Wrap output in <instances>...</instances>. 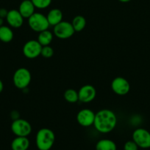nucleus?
I'll use <instances>...</instances> for the list:
<instances>
[{
    "mask_svg": "<svg viewBox=\"0 0 150 150\" xmlns=\"http://www.w3.org/2000/svg\"><path fill=\"white\" fill-rule=\"evenodd\" d=\"M117 117L110 109H101L96 113L94 126L101 133H108L113 131L117 125Z\"/></svg>",
    "mask_w": 150,
    "mask_h": 150,
    "instance_id": "nucleus-1",
    "label": "nucleus"
},
{
    "mask_svg": "<svg viewBox=\"0 0 150 150\" xmlns=\"http://www.w3.org/2000/svg\"><path fill=\"white\" fill-rule=\"evenodd\" d=\"M55 142L54 133L49 128L44 127L37 132L35 144L38 150H50Z\"/></svg>",
    "mask_w": 150,
    "mask_h": 150,
    "instance_id": "nucleus-2",
    "label": "nucleus"
},
{
    "mask_svg": "<svg viewBox=\"0 0 150 150\" xmlns=\"http://www.w3.org/2000/svg\"><path fill=\"white\" fill-rule=\"evenodd\" d=\"M32 81L30 71L25 67H20L15 71L13 76V82L17 89H26Z\"/></svg>",
    "mask_w": 150,
    "mask_h": 150,
    "instance_id": "nucleus-3",
    "label": "nucleus"
},
{
    "mask_svg": "<svg viewBox=\"0 0 150 150\" xmlns=\"http://www.w3.org/2000/svg\"><path fill=\"white\" fill-rule=\"evenodd\" d=\"M28 24L32 31L38 33L49 29L50 26L46 16L41 13H34L28 18Z\"/></svg>",
    "mask_w": 150,
    "mask_h": 150,
    "instance_id": "nucleus-4",
    "label": "nucleus"
},
{
    "mask_svg": "<svg viewBox=\"0 0 150 150\" xmlns=\"http://www.w3.org/2000/svg\"><path fill=\"white\" fill-rule=\"evenodd\" d=\"M10 128L16 136L27 137L32 133V125L27 120L24 119L19 118L13 120Z\"/></svg>",
    "mask_w": 150,
    "mask_h": 150,
    "instance_id": "nucleus-5",
    "label": "nucleus"
},
{
    "mask_svg": "<svg viewBox=\"0 0 150 150\" xmlns=\"http://www.w3.org/2000/svg\"><path fill=\"white\" fill-rule=\"evenodd\" d=\"M53 34L56 38L61 40L69 39L75 33L71 23L66 21H62L57 25L53 26Z\"/></svg>",
    "mask_w": 150,
    "mask_h": 150,
    "instance_id": "nucleus-6",
    "label": "nucleus"
},
{
    "mask_svg": "<svg viewBox=\"0 0 150 150\" xmlns=\"http://www.w3.org/2000/svg\"><path fill=\"white\" fill-rule=\"evenodd\" d=\"M132 139L141 149L150 148V132L149 130L142 127L135 129L132 133Z\"/></svg>",
    "mask_w": 150,
    "mask_h": 150,
    "instance_id": "nucleus-7",
    "label": "nucleus"
},
{
    "mask_svg": "<svg viewBox=\"0 0 150 150\" xmlns=\"http://www.w3.org/2000/svg\"><path fill=\"white\" fill-rule=\"evenodd\" d=\"M42 45L37 40H30L25 42L22 48V52L26 58L33 59L41 56Z\"/></svg>",
    "mask_w": 150,
    "mask_h": 150,
    "instance_id": "nucleus-8",
    "label": "nucleus"
},
{
    "mask_svg": "<svg viewBox=\"0 0 150 150\" xmlns=\"http://www.w3.org/2000/svg\"><path fill=\"white\" fill-rule=\"evenodd\" d=\"M111 89L116 95L124 96L127 95L130 91V84L126 79L119 76L112 81Z\"/></svg>",
    "mask_w": 150,
    "mask_h": 150,
    "instance_id": "nucleus-9",
    "label": "nucleus"
},
{
    "mask_svg": "<svg viewBox=\"0 0 150 150\" xmlns=\"http://www.w3.org/2000/svg\"><path fill=\"white\" fill-rule=\"evenodd\" d=\"M95 114L94 111L89 108H83L76 114V121L78 124L84 127H88L94 125Z\"/></svg>",
    "mask_w": 150,
    "mask_h": 150,
    "instance_id": "nucleus-10",
    "label": "nucleus"
},
{
    "mask_svg": "<svg viewBox=\"0 0 150 150\" xmlns=\"http://www.w3.org/2000/svg\"><path fill=\"white\" fill-rule=\"evenodd\" d=\"M96 96V90L92 85L86 84L81 86L78 91L79 101L84 103H88L95 99Z\"/></svg>",
    "mask_w": 150,
    "mask_h": 150,
    "instance_id": "nucleus-11",
    "label": "nucleus"
},
{
    "mask_svg": "<svg viewBox=\"0 0 150 150\" xmlns=\"http://www.w3.org/2000/svg\"><path fill=\"white\" fill-rule=\"evenodd\" d=\"M24 18L21 15L18 10H10L7 13L6 16V21L8 23L9 26L14 29H19L21 27L24 23Z\"/></svg>",
    "mask_w": 150,
    "mask_h": 150,
    "instance_id": "nucleus-12",
    "label": "nucleus"
},
{
    "mask_svg": "<svg viewBox=\"0 0 150 150\" xmlns=\"http://www.w3.org/2000/svg\"><path fill=\"white\" fill-rule=\"evenodd\" d=\"M35 7L31 0H23L20 3L19 11L24 18H29L35 12Z\"/></svg>",
    "mask_w": 150,
    "mask_h": 150,
    "instance_id": "nucleus-13",
    "label": "nucleus"
},
{
    "mask_svg": "<svg viewBox=\"0 0 150 150\" xmlns=\"http://www.w3.org/2000/svg\"><path fill=\"white\" fill-rule=\"evenodd\" d=\"M30 142L27 137L16 136L11 142L12 150H27L29 149Z\"/></svg>",
    "mask_w": 150,
    "mask_h": 150,
    "instance_id": "nucleus-14",
    "label": "nucleus"
},
{
    "mask_svg": "<svg viewBox=\"0 0 150 150\" xmlns=\"http://www.w3.org/2000/svg\"><path fill=\"white\" fill-rule=\"evenodd\" d=\"M63 15L61 10L60 9L54 8L51 9V10L49 11V13L46 15V18L48 20L50 26H54L61 22L63 20Z\"/></svg>",
    "mask_w": 150,
    "mask_h": 150,
    "instance_id": "nucleus-15",
    "label": "nucleus"
},
{
    "mask_svg": "<svg viewBox=\"0 0 150 150\" xmlns=\"http://www.w3.org/2000/svg\"><path fill=\"white\" fill-rule=\"evenodd\" d=\"M53 38H54L53 32H51L49 29H46L38 33L37 40L42 46H45V45H49L51 44Z\"/></svg>",
    "mask_w": 150,
    "mask_h": 150,
    "instance_id": "nucleus-16",
    "label": "nucleus"
},
{
    "mask_svg": "<svg viewBox=\"0 0 150 150\" xmlns=\"http://www.w3.org/2000/svg\"><path fill=\"white\" fill-rule=\"evenodd\" d=\"M96 150H117L116 144L108 139H103L96 144Z\"/></svg>",
    "mask_w": 150,
    "mask_h": 150,
    "instance_id": "nucleus-17",
    "label": "nucleus"
},
{
    "mask_svg": "<svg viewBox=\"0 0 150 150\" xmlns=\"http://www.w3.org/2000/svg\"><path fill=\"white\" fill-rule=\"evenodd\" d=\"M13 37L14 34L10 26L4 25L0 26V41L7 43L13 40Z\"/></svg>",
    "mask_w": 150,
    "mask_h": 150,
    "instance_id": "nucleus-18",
    "label": "nucleus"
},
{
    "mask_svg": "<svg viewBox=\"0 0 150 150\" xmlns=\"http://www.w3.org/2000/svg\"><path fill=\"white\" fill-rule=\"evenodd\" d=\"M86 19L82 16H76L73 18L71 21L72 26L75 32H79L83 30L86 26Z\"/></svg>",
    "mask_w": 150,
    "mask_h": 150,
    "instance_id": "nucleus-19",
    "label": "nucleus"
},
{
    "mask_svg": "<svg viewBox=\"0 0 150 150\" xmlns=\"http://www.w3.org/2000/svg\"><path fill=\"white\" fill-rule=\"evenodd\" d=\"M63 97H64V99L70 103H74L79 101L78 91H76L74 89H66L63 94Z\"/></svg>",
    "mask_w": 150,
    "mask_h": 150,
    "instance_id": "nucleus-20",
    "label": "nucleus"
},
{
    "mask_svg": "<svg viewBox=\"0 0 150 150\" xmlns=\"http://www.w3.org/2000/svg\"><path fill=\"white\" fill-rule=\"evenodd\" d=\"M35 8L44 10L47 8L51 4L52 0H31Z\"/></svg>",
    "mask_w": 150,
    "mask_h": 150,
    "instance_id": "nucleus-21",
    "label": "nucleus"
},
{
    "mask_svg": "<svg viewBox=\"0 0 150 150\" xmlns=\"http://www.w3.org/2000/svg\"><path fill=\"white\" fill-rule=\"evenodd\" d=\"M54 55V49L50 45H45L42 46L41 56H42L45 59H49Z\"/></svg>",
    "mask_w": 150,
    "mask_h": 150,
    "instance_id": "nucleus-22",
    "label": "nucleus"
},
{
    "mask_svg": "<svg viewBox=\"0 0 150 150\" xmlns=\"http://www.w3.org/2000/svg\"><path fill=\"white\" fill-rule=\"evenodd\" d=\"M139 147L133 140L127 141L124 145V150H138Z\"/></svg>",
    "mask_w": 150,
    "mask_h": 150,
    "instance_id": "nucleus-23",
    "label": "nucleus"
},
{
    "mask_svg": "<svg viewBox=\"0 0 150 150\" xmlns=\"http://www.w3.org/2000/svg\"><path fill=\"white\" fill-rule=\"evenodd\" d=\"M7 11L6 9L4 8H1L0 9V18H6V16H7Z\"/></svg>",
    "mask_w": 150,
    "mask_h": 150,
    "instance_id": "nucleus-24",
    "label": "nucleus"
},
{
    "mask_svg": "<svg viewBox=\"0 0 150 150\" xmlns=\"http://www.w3.org/2000/svg\"><path fill=\"white\" fill-rule=\"evenodd\" d=\"M3 89H4V84H3L2 81L0 79V93H1V92H2Z\"/></svg>",
    "mask_w": 150,
    "mask_h": 150,
    "instance_id": "nucleus-25",
    "label": "nucleus"
},
{
    "mask_svg": "<svg viewBox=\"0 0 150 150\" xmlns=\"http://www.w3.org/2000/svg\"><path fill=\"white\" fill-rule=\"evenodd\" d=\"M119 1H121V2L122 3H126V2H129V1H132V0H119Z\"/></svg>",
    "mask_w": 150,
    "mask_h": 150,
    "instance_id": "nucleus-26",
    "label": "nucleus"
},
{
    "mask_svg": "<svg viewBox=\"0 0 150 150\" xmlns=\"http://www.w3.org/2000/svg\"><path fill=\"white\" fill-rule=\"evenodd\" d=\"M3 19L4 18H0V26H3V21H3Z\"/></svg>",
    "mask_w": 150,
    "mask_h": 150,
    "instance_id": "nucleus-27",
    "label": "nucleus"
},
{
    "mask_svg": "<svg viewBox=\"0 0 150 150\" xmlns=\"http://www.w3.org/2000/svg\"><path fill=\"white\" fill-rule=\"evenodd\" d=\"M141 150H146V149H141Z\"/></svg>",
    "mask_w": 150,
    "mask_h": 150,
    "instance_id": "nucleus-28",
    "label": "nucleus"
},
{
    "mask_svg": "<svg viewBox=\"0 0 150 150\" xmlns=\"http://www.w3.org/2000/svg\"><path fill=\"white\" fill-rule=\"evenodd\" d=\"M22 1H23V0H22Z\"/></svg>",
    "mask_w": 150,
    "mask_h": 150,
    "instance_id": "nucleus-29",
    "label": "nucleus"
}]
</instances>
